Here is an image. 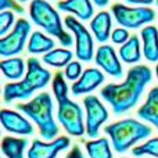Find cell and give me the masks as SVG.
Wrapping results in <instances>:
<instances>
[{
	"mask_svg": "<svg viewBox=\"0 0 158 158\" xmlns=\"http://www.w3.org/2000/svg\"><path fill=\"white\" fill-rule=\"evenodd\" d=\"M72 52L69 49H53L47 54L43 56L44 64L50 67H56V68H61V67H67L72 61Z\"/></svg>",
	"mask_w": 158,
	"mask_h": 158,
	"instance_id": "23",
	"label": "cell"
},
{
	"mask_svg": "<svg viewBox=\"0 0 158 158\" xmlns=\"http://www.w3.org/2000/svg\"><path fill=\"white\" fill-rule=\"evenodd\" d=\"M0 10L2 11H13L17 14H24V7L15 0H0Z\"/></svg>",
	"mask_w": 158,
	"mask_h": 158,
	"instance_id": "29",
	"label": "cell"
},
{
	"mask_svg": "<svg viewBox=\"0 0 158 158\" xmlns=\"http://www.w3.org/2000/svg\"><path fill=\"white\" fill-rule=\"evenodd\" d=\"M111 11L118 25L125 29H136L156 19V11L144 6L129 7V6L117 3L111 7Z\"/></svg>",
	"mask_w": 158,
	"mask_h": 158,
	"instance_id": "7",
	"label": "cell"
},
{
	"mask_svg": "<svg viewBox=\"0 0 158 158\" xmlns=\"http://www.w3.org/2000/svg\"><path fill=\"white\" fill-rule=\"evenodd\" d=\"M92 2L94 3L96 6H98V7H106L110 3V0H92Z\"/></svg>",
	"mask_w": 158,
	"mask_h": 158,
	"instance_id": "32",
	"label": "cell"
},
{
	"mask_svg": "<svg viewBox=\"0 0 158 158\" xmlns=\"http://www.w3.org/2000/svg\"><path fill=\"white\" fill-rule=\"evenodd\" d=\"M156 3H157V6H158V0H156Z\"/></svg>",
	"mask_w": 158,
	"mask_h": 158,
	"instance_id": "35",
	"label": "cell"
},
{
	"mask_svg": "<svg viewBox=\"0 0 158 158\" xmlns=\"http://www.w3.org/2000/svg\"><path fill=\"white\" fill-rule=\"evenodd\" d=\"M0 119L2 125L10 133L15 135H32L33 126L27 118H24L21 114L11 110H2L0 111Z\"/></svg>",
	"mask_w": 158,
	"mask_h": 158,
	"instance_id": "13",
	"label": "cell"
},
{
	"mask_svg": "<svg viewBox=\"0 0 158 158\" xmlns=\"http://www.w3.org/2000/svg\"><path fill=\"white\" fill-rule=\"evenodd\" d=\"M0 68L2 72L7 79L10 81H18L22 78V75L25 74V64L22 61V58L14 57V58H6L2 60L0 63Z\"/></svg>",
	"mask_w": 158,
	"mask_h": 158,
	"instance_id": "21",
	"label": "cell"
},
{
	"mask_svg": "<svg viewBox=\"0 0 158 158\" xmlns=\"http://www.w3.org/2000/svg\"><path fill=\"white\" fill-rule=\"evenodd\" d=\"M52 79L49 69L40 65L38 58H29L27 63V74L21 82L7 83L3 89V98L6 103L14 100H27L33 94V92L43 89Z\"/></svg>",
	"mask_w": 158,
	"mask_h": 158,
	"instance_id": "3",
	"label": "cell"
},
{
	"mask_svg": "<svg viewBox=\"0 0 158 158\" xmlns=\"http://www.w3.org/2000/svg\"><path fill=\"white\" fill-rule=\"evenodd\" d=\"M71 144V140L67 136H60L50 143L40 140H33L31 148L28 150V158H57L58 153L67 150Z\"/></svg>",
	"mask_w": 158,
	"mask_h": 158,
	"instance_id": "11",
	"label": "cell"
},
{
	"mask_svg": "<svg viewBox=\"0 0 158 158\" xmlns=\"http://www.w3.org/2000/svg\"><path fill=\"white\" fill-rule=\"evenodd\" d=\"M57 8L64 13H71L82 21L93 19L94 8L92 0H63L57 4Z\"/></svg>",
	"mask_w": 158,
	"mask_h": 158,
	"instance_id": "15",
	"label": "cell"
},
{
	"mask_svg": "<svg viewBox=\"0 0 158 158\" xmlns=\"http://www.w3.org/2000/svg\"><path fill=\"white\" fill-rule=\"evenodd\" d=\"M82 74H83L82 65L78 61H71V63L65 67V72H64V75H65L67 79H69V81H78V79L82 77Z\"/></svg>",
	"mask_w": 158,
	"mask_h": 158,
	"instance_id": "27",
	"label": "cell"
},
{
	"mask_svg": "<svg viewBox=\"0 0 158 158\" xmlns=\"http://www.w3.org/2000/svg\"><path fill=\"white\" fill-rule=\"evenodd\" d=\"M18 2H21V3H25V2H28V0H18Z\"/></svg>",
	"mask_w": 158,
	"mask_h": 158,
	"instance_id": "34",
	"label": "cell"
},
{
	"mask_svg": "<svg viewBox=\"0 0 158 158\" xmlns=\"http://www.w3.org/2000/svg\"><path fill=\"white\" fill-rule=\"evenodd\" d=\"M31 32V24L25 18H19L15 22L13 31L0 39V54L3 57L19 54L25 46V42Z\"/></svg>",
	"mask_w": 158,
	"mask_h": 158,
	"instance_id": "8",
	"label": "cell"
},
{
	"mask_svg": "<svg viewBox=\"0 0 158 158\" xmlns=\"http://www.w3.org/2000/svg\"><path fill=\"white\" fill-rule=\"evenodd\" d=\"M140 40L137 36H131L125 44H122L119 49V57L123 63L126 64H136L142 58V52H140Z\"/></svg>",
	"mask_w": 158,
	"mask_h": 158,
	"instance_id": "20",
	"label": "cell"
},
{
	"mask_svg": "<svg viewBox=\"0 0 158 158\" xmlns=\"http://www.w3.org/2000/svg\"><path fill=\"white\" fill-rule=\"evenodd\" d=\"M86 110V133L89 137H97L100 126L108 119V111L96 96H87L83 100Z\"/></svg>",
	"mask_w": 158,
	"mask_h": 158,
	"instance_id": "10",
	"label": "cell"
},
{
	"mask_svg": "<svg viewBox=\"0 0 158 158\" xmlns=\"http://www.w3.org/2000/svg\"><path fill=\"white\" fill-rule=\"evenodd\" d=\"M139 118L150 122L158 129V86L153 87L147 94V100L137 111Z\"/></svg>",
	"mask_w": 158,
	"mask_h": 158,
	"instance_id": "18",
	"label": "cell"
},
{
	"mask_svg": "<svg viewBox=\"0 0 158 158\" xmlns=\"http://www.w3.org/2000/svg\"><path fill=\"white\" fill-rule=\"evenodd\" d=\"M53 92L58 103V122L71 136H82L86 132V125L83 123V111L78 103L68 98V86L61 72H57L53 79Z\"/></svg>",
	"mask_w": 158,
	"mask_h": 158,
	"instance_id": "2",
	"label": "cell"
},
{
	"mask_svg": "<svg viewBox=\"0 0 158 158\" xmlns=\"http://www.w3.org/2000/svg\"><path fill=\"white\" fill-rule=\"evenodd\" d=\"M133 156L142 157V156H153L158 158V137L150 139L148 142H146L144 144L137 146L133 148Z\"/></svg>",
	"mask_w": 158,
	"mask_h": 158,
	"instance_id": "25",
	"label": "cell"
},
{
	"mask_svg": "<svg viewBox=\"0 0 158 158\" xmlns=\"http://www.w3.org/2000/svg\"><path fill=\"white\" fill-rule=\"evenodd\" d=\"M156 2V0H126V3L128 4H140V6H144V7H147L148 4H153V3Z\"/></svg>",
	"mask_w": 158,
	"mask_h": 158,
	"instance_id": "31",
	"label": "cell"
},
{
	"mask_svg": "<svg viewBox=\"0 0 158 158\" xmlns=\"http://www.w3.org/2000/svg\"><path fill=\"white\" fill-rule=\"evenodd\" d=\"M153 74L147 65H136L128 71L122 83H110L101 89L100 94L111 106L115 115L123 114L139 103L144 87L150 83Z\"/></svg>",
	"mask_w": 158,
	"mask_h": 158,
	"instance_id": "1",
	"label": "cell"
},
{
	"mask_svg": "<svg viewBox=\"0 0 158 158\" xmlns=\"http://www.w3.org/2000/svg\"><path fill=\"white\" fill-rule=\"evenodd\" d=\"M129 39H131V35H129L128 29H125V28H115L111 33V40L115 44H121L122 46Z\"/></svg>",
	"mask_w": 158,
	"mask_h": 158,
	"instance_id": "28",
	"label": "cell"
},
{
	"mask_svg": "<svg viewBox=\"0 0 158 158\" xmlns=\"http://www.w3.org/2000/svg\"><path fill=\"white\" fill-rule=\"evenodd\" d=\"M17 108L31 118L39 128L44 140L57 139L58 126L53 118V100L49 93L43 92L25 104H17Z\"/></svg>",
	"mask_w": 158,
	"mask_h": 158,
	"instance_id": "4",
	"label": "cell"
},
{
	"mask_svg": "<svg viewBox=\"0 0 158 158\" xmlns=\"http://www.w3.org/2000/svg\"><path fill=\"white\" fill-rule=\"evenodd\" d=\"M54 49V40L44 33L33 32L29 38V43H28V52L31 54H47L49 52Z\"/></svg>",
	"mask_w": 158,
	"mask_h": 158,
	"instance_id": "19",
	"label": "cell"
},
{
	"mask_svg": "<svg viewBox=\"0 0 158 158\" xmlns=\"http://www.w3.org/2000/svg\"><path fill=\"white\" fill-rule=\"evenodd\" d=\"M67 158H85V156L82 154V150L78 147V146H75L74 148H72L71 151H69V154L67 156Z\"/></svg>",
	"mask_w": 158,
	"mask_h": 158,
	"instance_id": "30",
	"label": "cell"
},
{
	"mask_svg": "<svg viewBox=\"0 0 158 158\" xmlns=\"http://www.w3.org/2000/svg\"><path fill=\"white\" fill-rule=\"evenodd\" d=\"M15 21V15L13 11H2L0 13V35L6 36V33L11 29Z\"/></svg>",
	"mask_w": 158,
	"mask_h": 158,
	"instance_id": "26",
	"label": "cell"
},
{
	"mask_svg": "<svg viewBox=\"0 0 158 158\" xmlns=\"http://www.w3.org/2000/svg\"><path fill=\"white\" fill-rule=\"evenodd\" d=\"M86 151L90 158H112L110 142L106 137L97 140H90L86 143Z\"/></svg>",
	"mask_w": 158,
	"mask_h": 158,
	"instance_id": "24",
	"label": "cell"
},
{
	"mask_svg": "<svg viewBox=\"0 0 158 158\" xmlns=\"http://www.w3.org/2000/svg\"><path fill=\"white\" fill-rule=\"evenodd\" d=\"M65 27L74 33L75 36V46H77V57L78 60L89 63L93 58V38L86 27L82 22H79L77 18L68 15L64 19Z\"/></svg>",
	"mask_w": 158,
	"mask_h": 158,
	"instance_id": "9",
	"label": "cell"
},
{
	"mask_svg": "<svg viewBox=\"0 0 158 158\" xmlns=\"http://www.w3.org/2000/svg\"><path fill=\"white\" fill-rule=\"evenodd\" d=\"M104 82V75L101 71L96 68H87L83 71L82 77L72 85L71 90L74 96L85 94V93H90L94 89H97L101 83Z\"/></svg>",
	"mask_w": 158,
	"mask_h": 158,
	"instance_id": "14",
	"label": "cell"
},
{
	"mask_svg": "<svg viewBox=\"0 0 158 158\" xmlns=\"http://www.w3.org/2000/svg\"><path fill=\"white\" fill-rule=\"evenodd\" d=\"M111 27H112V21H111V15H110L108 11H100L90 21V29H92L94 38L100 43H104L110 38V35H111Z\"/></svg>",
	"mask_w": 158,
	"mask_h": 158,
	"instance_id": "17",
	"label": "cell"
},
{
	"mask_svg": "<svg viewBox=\"0 0 158 158\" xmlns=\"http://www.w3.org/2000/svg\"><path fill=\"white\" fill-rule=\"evenodd\" d=\"M28 146L27 139L4 137L2 142V151L7 158H24V150Z\"/></svg>",
	"mask_w": 158,
	"mask_h": 158,
	"instance_id": "22",
	"label": "cell"
},
{
	"mask_svg": "<svg viewBox=\"0 0 158 158\" xmlns=\"http://www.w3.org/2000/svg\"><path fill=\"white\" fill-rule=\"evenodd\" d=\"M96 64L100 68H103L107 74H110L114 78H122V65H121L118 56L115 53L114 47H111L110 44H103L97 49L96 52Z\"/></svg>",
	"mask_w": 158,
	"mask_h": 158,
	"instance_id": "12",
	"label": "cell"
},
{
	"mask_svg": "<svg viewBox=\"0 0 158 158\" xmlns=\"http://www.w3.org/2000/svg\"><path fill=\"white\" fill-rule=\"evenodd\" d=\"M29 15L33 24L43 28L44 32L56 38L64 47H71L74 44L72 36L64 29L58 13L46 0H32L29 4Z\"/></svg>",
	"mask_w": 158,
	"mask_h": 158,
	"instance_id": "5",
	"label": "cell"
},
{
	"mask_svg": "<svg viewBox=\"0 0 158 158\" xmlns=\"http://www.w3.org/2000/svg\"><path fill=\"white\" fill-rule=\"evenodd\" d=\"M143 40V53L146 60L150 63H158V29L153 25L144 27L140 32Z\"/></svg>",
	"mask_w": 158,
	"mask_h": 158,
	"instance_id": "16",
	"label": "cell"
},
{
	"mask_svg": "<svg viewBox=\"0 0 158 158\" xmlns=\"http://www.w3.org/2000/svg\"><path fill=\"white\" fill-rule=\"evenodd\" d=\"M156 75H157V78H158V63H157V67H156Z\"/></svg>",
	"mask_w": 158,
	"mask_h": 158,
	"instance_id": "33",
	"label": "cell"
},
{
	"mask_svg": "<svg viewBox=\"0 0 158 158\" xmlns=\"http://www.w3.org/2000/svg\"><path fill=\"white\" fill-rule=\"evenodd\" d=\"M104 132L111 137L114 150L117 153H125L137 142L150 136L151 128L136 119L128 118L106 126Z\"/></svg>",
	"mask_w": 158,
	"mask_h": 158,
	"instance_id": "6",
	"label": "cell"
}]
</instances>
